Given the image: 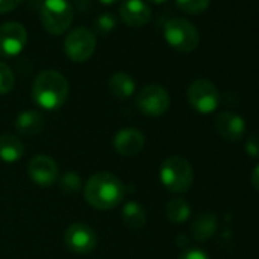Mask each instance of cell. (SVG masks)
Masks as SVG:
<instances>
[{"instance_id": "1", "label": "cell", "mask_w": 259, "mask_h": 259, "mask_svg": "<svg viewBox=\"0 0 259 259\" xmlns=\"http://www.w3.org/2000/svg\"><path fill=\"white\" fill-rule=\"evenodd\" d=\"M125 197L123 183L111 172H96L84 185L85 201L98 210L117 207Z\"/></svg>"}, {"instance_id": "2", "label": "cell", "mask_w": 259, "mask_h": 259, "mask_svg": "<svg viewBox=\"0 0 259 259\" xmlns=\"http://www.w3.org/2000/svg\"><path fill=\"white\" fill-rule=\"evenodd\" d=\"M69 98V82L57 70H43L37 75L32 84L34 102L48 111L58 110Z\"/></svg>"}, {"instance_id": "3", "label": "cell", "mask_w": 259, "mask_h": 259, "mask_svg": "<svg viewBox=\"0 0 259 259\" xmlns=\"http://www.w3.org/2000/svg\"><path fill=\"white\" fill-rule=\"evenodd\" d=\"M159 179L168 191L182 194L191 189L194 183V169L185 157L171 156L162 162Z\"/></svg>"}, {"instance_id": "4", "label": "cell", "mask_w": 259, "mask_h": 259, "mask_svg": "<svg viewBox=\"0 0 259 259\" xmlns=\"http://www.w3.org/2000/svg\"><path fill=\"white\" fill-rule=\"evenodd\" d=\"M43 28L52 35H63L72 25L73 8L67 0H45L40 8Z\"/></svg>"}, {"instance_id": "5", "label": "cell", "mask_w": 259, "mask_h": 259, "mask_svg": "<svg viewBox=\"0 0 259 259\" xmlns=\"http://www.w3.org/2000/svg\"><path fill=\"white\" fill-rule=\"evenodd\" d=\"M166 43L182 54L194 52L200 45V34L197 28L185 19H171L163 29Z\"/></svg>"}, {"instance_id": "6", "label": "cell", "mask_w": 259, "mask_h": 259, "mask_svg": "<svg viewBox=\"0 0 259 259\" xmlns=\"http://www.w3.org/2000/svg\"><path fill=\"white\" fill-rule=\"evenodd\" d=\"M186 96L191 107L200 114H210L220 105V92L217 85L204 78L191 82Z\"/></svg>"}, {"instance_id": "7", "label": "cell", "mask_w": 259, "mask_h": 259, "mask_svg": "<svg viewBox=\"0 0 259 259\" xmlns=\"http://www.w3.org/2000/svg\"><path fill=\"white\" fill-rule=\"evenodd\" d=\"M171 98L165 87L159 84H148L136 95V107L144 116L159 117L169 108Z\"/></svg>"}, {"instance_id": "8", "label": "cell", "mask_w": 259, "mask_h": 259, "mask_svg": "<svg viewBox=\"0 0 259 259\" xmlns=\"http://www.w3.org/2000/svg\"><path fill=\"white\" fill-rule=\"evenodd\" d=\"M96 49V37L87 28H75L64 38V52L75 63L87 61Z\"/></svg>"}, {"instance_id": "9", "label": "cell", "mask_w": 259, "mask_h": 259, "mask_svg": "<svg viewBox=\"0 0 259 259\" xmlns=\"http://www.w3.org/2000/svg\"><path fill=\"white\" fill-rule=\"evenodd\" d=\"M64 244L66 247L78 254L90 253L98 245L96 232L85 223H73L64 232Z\"/></svg>"}, {"instance_id": "10", "label": "cell", "mask_w": 259, "mask_h": 259, "mask_svg": "<svg viewBox=\"0 0 259 259\" xmlns=\"http://www.w3.org/2000/svg\"><path fill=\"white\" fill-rule=\"evenodd\" d=\"M28 43V32L23 25L8 22L0 26V57H17Z\"/></svg>"}, {"instance_id": "11", "label": "cell", "mask_w": 259, "mask_h": 259, "mask_svg": "<svg viewBox=\"0 0 259 259\" xmlns=\"http://www.w3.org/2000/svg\"><path fill=\"white\" fill-rule=\"evenodd\" d=\"M28 172L31 180L41 188H49L55 185L60 177L57 162L45 154H38L31 159L28 165Z\"/></svg>"}, {"instance_id": "12", "label": "cell", "mask_w": 259, "mask_h": 259, "mask_svg": "<svg viewBox=\"0 0 259 259\" xmlns=\"http://www.w3.org/2000/svg\"><path fill=\"white\" fill-rule=\"evenodd\" d=\"M113 147L117 154L123 157H133L145 147V136L136 128H122L113 139Z\"/></svg>"}, {"instance_id": "13", "label": "cell", "mask_w": 259, "mask_h": 259, "mask_svg": "<svg viewBox=\"0 0 259 259\" xmlns=\"http://www.w3.org/2000/svg\"><path fill=\"white\" fill-rule=\"evenodd\" d=\"M215 130L221 139L227 142H236L245 133V120L233 111H221L217 114Z\"/></svg>"}, {"instance_id": "14", "label": "cell", "mask_w": 259, "mask_h": 259, "mask_svg": "<svg viewBox=\"0 0 259 259\" xmlns=\"http://www.w3.org/2000/svg\"><path fill=\"white\" fill-rule=\"evenodd\" d=\"M122 22L132 28H142L151 20V10L144 0H125L119 10Z\"/></svg>"}, {"instance_id": "15", "label": "cell", "mask_w": 259, "mask_h": 259, "mask_svg": "<svg viewBox=\"0 0 259 259\" xmlns=\"http://www.w3.org/2000/svg\"><path fill=\"white\" fill-rule=\"evenodd\" d=\"M14 125H16V132L20 136L32 138L43 132L45 116L38 110H25L17 116Z\"/></svg>"}, {"instance_id": "16", "label": "cell", "mask_w": 259, "mask_h": 259, "mask_svg": "<svg viewBox=\"0 0 259 259\" xmlns=\"http://www.w3.org/2000/svg\"><path fill=\"white\" fill-rule=\"evenodd\" d=\"M218 227V220L215 217V213L212 212H203L200 213L191 224V233L194 236L195 241L203 242L210 239Z\"/></svg>"}, {"instance_id": "17", "label": "cell", "mask_w": 259, "mask_h": 259, "mask_svg": "<svg viewBox=\"0 0 259 259\" xmlns=\"http://www.w3.org/2000/svg\"><path fill=\"white\" fill-rule=\"evenodd\" d=\"M25 156V145L23 142L10 133L0 135V160L7 163H16L22 160Z\"/></svg>"}, {"instance_id": "18", "label": "cell", "mask_w": 259, "mask_h": 259, "mask_svg": "<svg viewBox=\"0 0 259 259\" xmlns=\"http://www.w3.org/2000/svg\"><path fill=\"white\" fill-rule=\"evenodd\" d=\"M108 89L111 95L120 101H125L132 98L136 92V81L130 76L126 72H116L110 81H108Z\"/></svg>"}, {"instance_id": "19", "label": "cell", "mask_w": 259, "mask_h": 259, "mask_svg": "<svg viewBox=\"0 0 259 259\" xmlns=\"http://www.w3.org/2000/svg\"><path fill=\"white\" fill-rule=\"evenodd\" d=\"M122 221L130 229H142L147 223V210L138 201H126L120 212Z\"/></svg>"}, {"instance_id": "20", "label": "cell", "mask_w": 259, "mask_h": 259, "mask_svg": "<svg viewBox=\"0 0 259 259\" xmlns=\"http://www.w3.org/2000/svg\"><path fill=\"white\" fill-rule=\"evenodd\" d=\"M166 218L174 224H182L191 217V206L183 197H174L168 201L165 207Z\"/></svg>"}, {"instance_id": "21", "label": "cell", "mask_w": 259, "mask_h": 259, "mask_svg": "<svg viewBox=\"0 0 259 259\" xmlns=\"http://www.w3.org/2000/svg\"><path fill=\"white\" fill-rule=\"evenodd\" d=\"M57 183H58L60 191L64 192V194H67V195L76 194V192H79L81 188H82V180H81V177H79L76 172H73V171L64 172L61 177H58Z\"/></svg>"}, {"instance_id": "22", "label": "cell", "mask_w": 259, "mask_h": 259, "mask_svg": "<svg viewBox=\"0 0 259 259\" xmlns=\"http://www.w3.org/2000/svg\"><path fill=\"white\" fill-rule=\"evenodd\" d=\"M176 4L188 14H201L209 8L210 0H176Z\"/></svg>"}, {"instance_id": "23", "label": "cell", "mask_w": 259, "mask_h": 259, "mask_svg": "<svg viewBox=\"0 0 259 259\" xmlns=\"http://www.w3.org/2000/svg\"><path fill=\"white\" fill-rule=\"evenodd\" d=\"M14 84H16L14 72L10 69V66L0 61V95L10 93L14 89Z\"/></svg>"}, {"instance_id": "24", "label": "cell", "mask_w": 259, "mask_h": 259, "mask_svg": "<svg viewBox=\"0 0 259 259\" xmlns=\"http://www.w3.org/2000/svg\"><path fill=\"white\" fill-rule=\"evenodd\" d=\"M95 26H96V29H98L101 34L107 35V34H110V32H113V31L116 29L117 20H116V17H114L113 14H108V13H107V14H101V16L96 19Z\"/></svg>"}, {"instance_id": "25", "label": "cell", "mask_w": 259, "mask_h": 259, "mask_svg": "<svg viewBox=\"0 0 259 259\" xmlns=\"http://www.w3.org/2000/svg\"><path fill=\"white\" fill-rule=\"evenodd\" d=\"M245 153L253 159H259V135H250L245 141Z\"/></svg>"}, {"instance_id": "26", "label": "cell", "mask_w": 259, "mask_h": 259, "mask_svg": "<svg viewBox=\"0 0 259 259\" xmlns=\"http://www.w3.org/2000/svg\"><path fill=\"white\" fill-rule=\"evenodd\" d=\"M179 259H210V257H209V254H207L204 250H201V248H188V250H185V251L180 254Z\"/></svg>"}, {"instance_id": "27", "label": "cell", "mask_w": 259, "mask_h": 259, "mask_svg": "<svg viewBox=\"0 0 259 259\" xmlns=\"http://www.w3.org/2000/svg\"><path fill=\"white\" fill-rule=\"evenodd\" d=\"M20 4H22V0H0V14L14 11Z\"/></svg>"}, {"instance_id": "28", "label": "cell", "mask_w": 259, "mask_h": 259, "mask_svg": "<svg viewBox=\"0 0 259 259\" xmlns=\"http://www.w3.org/2000/svg\"><path fill=\"white\" fill-rule=\"evenodd\" d=\"M250 182H251V186L259 192V163L253 168L251 176H250Z\"/></svg>"}, {"instance_id": "29", "label": "cell", "mask_w": 259, "mask_h": 259, "mask_svg": "<svg viewBox=\"0 0 259 259\" xmlns=\"http://www.w3.org/2000/svg\"><path fill=\"white\" fill-rule=\"evenodd\" d=\"M99 2H101L102 5H113V4L119 2V0H99Z\"/></svg>"}, {"instance_id": "30", "label": "cell", "mask_w": 259, "mask_h": 259, "mask_svg": "<svg viewBox=\"0 0 259 259\" xmlns=\"http://www.w3.org/2000/svg\"><path fill=\"white\" fill-rule=\"evenodd\" d=\"M148 2H151V4H163V2H166V0H148Z\"/></svg>"}]
</instances>
